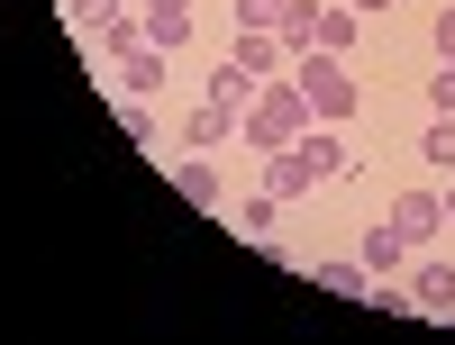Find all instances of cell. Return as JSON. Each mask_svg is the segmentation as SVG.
I'll list each match as a JSON object with an SVG mask.
<instances>
[{
	"instance_id": "obj_1",
	"label": "cell",
	"mask_w": 455,
	"mask_h": 345,
	"mask_svg": "<svg viewBox=\"0 0 455 345\" xmlns=\"http://www.w3.org/2000/svg\"><path fill=\"white\" fill-rule=\"evenodd\" d=\"M319 119H310V91H300L291 82V73H274V82H264L255 91V109H246V145H255V155H283V145H300V137H310Z\"/></svg>"
},
{
	"instance_id": "obj_2",
	"label": "cell",
	"mask_w": 455,
	"mask_h": 345,
	"mask_svg": "<svg viewBox=\"0 0 455 345\" xmlns=\"http://www.w3.org/2000/svg\"><path fill=\"white\" fill-rule=\"evenodd\" d=\"M291 82L310 91V119H319V128H347L355 109H364V91H355V73L337 64L328 46H310V55H291Z\"/></svg>"
},
{
	"instance_id": "obj_3",
	"label": "cell",
	"mask_w": 455,
	"mask_h": 345,
	"mask_svg": "<svg viewBox=\"0 0 455 345\" xmlns=\"http://www.w3.org/2000/svg\"><path fill=\"white\" fill-rule=\"evenodd\" d=\"M383 218L401 227L410 246H437V227H446V191H401V200H392Z\"/></svg>"
},
{
	"instance_id": "obj_4",
	"label": "cell",
	"mask_w": 455,
	"mask_h": 345,
	"mask_svg": "<svg viewBox=\"0 0 455 345\" xmlns=\"http://www.w3.org/2000/svg\"><path fill=\"white\" fill-rule=\"evenodd\" d=\"M237 128H246L237 109H228V100H210V91H201V100H192V119H182V145H192V155H219V145L237 137Z\"/></svg>"
},
{
	"instance_id": "obj_5",
	"label": "cell",
	"mask_w": 455,
	"mask_h": 345,
	"mask_svg": "<svg viewBox=\"0 0 455 345\" xmlns=\"http://www.w3.org/2000/svg\"><path fill=\"white\" fill-rule=\"evenodd\" d=\"M355 263H364L373 282H383V273H410V237H401L392 218H373V227H364V246H355Z\"/></svg>"
},
{
	"instance_id": "obj_6",
	"label": "cell",
	"mask_w": 455,
	"mask_h": 345,
	"mask_svg": "<svg viewBox=\"0 0 455 345\" xmlns=\"http://www.w3.org/2000/svg\"><path fill=\"white\" fill-rule=\"evenodd\" d=\"M146 46H164V55H182V46H192V0H146Z\"/></svg>"
},
{
	"instance_id": "obj_7",
	"label": "cell",
	"mask_w": 455,
	"mask_h": 345,
	"mask_svg": "<svg viewBox=\"0 0 455 345\" xmlns=\"http://www.w3.org/2000/svg\"><path fill=\"white\" fill-rule=\"evenodd\" d=\"M410 273H419V282H410V300H419L428 318H455V263L428 255V263H410Z\"/></svg>"
},
{
	"instance_id": "obj_8",
	"label": "cell",
	"mask_w": 455,
	"mask_h": 345,
	"mask_svg": "<svg viewBox=\"0 0 455 345\" xmlns=\"http://www.w3.org/2000/svg\"><path fill=\"white\" fill-rule=\"evenodd\" d=\"M228 55H237V64L255 73V82H274V73L291 64V55H283V36H274V27H237V46H228Z\"/></svg>"
},
{
	"instance_id": "obj_9",
	"label": "cell",
	"mask_w": 455,
	"mask_h": 345,
	"mask_svg": "<svg viewBox=\"0 0 455 345\" xmlns=\"http://www.w3.org/2000/svg\"><path fill=\"white\" fill-rule=\"evenodd\" d=\"M310 182H319V173H310V155H300V145H283V155H264V191H274V200H300Z\"/></svg>"
},
{
	"instance_id": "obj_10",
	"label": "cell",
	"mask_w": 455,
	"mask_h": 345,
	"mask_svg": "<svg viewBox=\"0 0 455 345\" xmlns=\"http://www.w3.org/2000/svg\"><path fill=\"white\" fill-rule=\"evenodd\" d=\"M274 36H283V55H310V46H319V0H283Z\"/></svg>"
},
{
	"instance_id": "obj_11",
	"label": "cell",
	"mask_w": 455,
	"mask_h": 345,
	"mask_svg": "<svg viewBox=\"0 0 455 345\" xmlns=\"http://www.w3.org/2000/svg\"><path fill=\"white\" fill-rule=\"evenodd\" d=\"M255 91H264V82H255V73H246L237 55H228V64H210V100H228V109H237V119L255 109Z\"/></svg>"
},
{
	"instance_id": "obj_12",
	"label": "cell",
	"mask_w": 455,
	"mask_h": 345,
	"mask_svg": "<svg viewBox=\"0 0 455 345\" xmlns=\"http://www.w3.org/2000/svg\"><path fill=\"white\" fill-rule=\"evenodd\" d=\"M164 64H173L164 46H137V55L119 64V91H128V100H156V82H164Z\"/></svg>"
},
{
	"instance_id": "obj_13",
	"label": "cell",
	"mask_w": 455,
	"mask_h": 345,
	"mask_svg": "<svg viewBox=\"0 0 455 345\" xmlns=\"http://www.w3.org/2000/svg\"><path fill=\"white\" fill-rule=\"evenodd\" d=\"M173 191H182V200H201V209H210V200H228L219 173H210V155H182V164H173Z\"/></svg>"
},
{
	"instance_id": "obj_14",
	"label": "cell",
	"mask_w": 455,
	"mask_h": 345,
	"mask_svg": "<svg viewBox=\"0 0 455 345\" xmlns=\"http://www.w3.org/2000/svg\"><path fill=\"white\" fill-rule=\"evenodd\" d=\"M310 282H319V291H373V273H364L355 255H328V263H310Z\"/></svg>"
},
{
	"instance_id": "obj_15",
	"label": "cell",
	"mask_w": 455,
	"mask_h": 345,
	"mask_svg": "<svg viewBox=\"0 0 455 345\" xmlns=\"http://www.w3.org/2000/svg\"><path fill=\"white\" fill-rule=\"evenodd\" d=\"M355 36H364L355 10H319V46H328V55H355Z\"/></svg>"
},
{
	"instance_id": "obj_16",
	"label": "cell",
	"mask_w": 455,
	"mask_h": 345,
	"mask_svg": "<svg viewBox=\"0 0 455 345\" xmlns=\"http://www.w3.org/2000/svg\"><path fill=\"white\" fill-rule=\"evenodd\" d=\"M137 46H146V19H128V10H119V19L100 27V55H119V64H128Z\"/></svg>"
},
{
	"instance_id": "obj_17",
	"label": "cell",
	"mask_w": 455,
	"mask_h": 345,
	"mask_svg": "<svg viewBox=\"0 0 455 345\" xmlns=\"http://www.w3.org/2000/svg\"><path fill=\"white\" fill-rule=\"evenodd\" d=\"M237 218H246V237L264 246V237H274V218H283V200H274V191H255V200H237Z\"/></svg>"
},
{
	"instance_id": "obj_18",
	"label": "cell",
	"mask_w": 455,
	"mask_h": 345,
	"mask_svg": "<svg viewBox=\"0 0 455 345\" xmlns=\"http://www.w3.org/2000/svg\"><path fill=\"white\" fill-rule=\"evenodd\" d=\"M419 155H428V164H437V173H455V119H437V128H428V137H419Z\"/></svg>"
},
{
	"instance_id": "obj_19",
	"label": "cell",
	"mask_w": 455,
	"mask_h": 345,
	"mask_svg": "<svg viewBox=\"0 0 455 345\" xmlns=\"http://www.w3.org/2000/svg\"><path fill=\"white\" fill-rule=\"evenodd\" d=\"M64 10H73V27H83V36H100L109 19H119V0H64Z\"/></svg>"
},
{
	"instance_id": "obj_20",
	"label": "cell",
	"mask_w": 455,
	"mask_h": 345,
	"mask_svg": "<svg viewBox=\"0 0 455 345\" xmlns=\"http://www.w3.org/2000/svg\"><path fill=\"white\" fill-rule=\"evenodd\" d=\"M428 109H437V119H455V64L428 73Z\"/></svg>"
},
{
	"instance_id": "obj_21",
	"label": "cell",
	"mask_w": 455,
	"mask_h": 345,
	"mask_svg": "<svg viewBox=\"0 0 455 345\" xmlns=\"http://www.w3.org/2000/svg\"><path fill=\"white\" fill-rule=\"evenodd\" d=\"M283 19V0H237V27H274Z\"/></svg>"
},
{
	"instance_id": "obj_22",
	"label": "cell",
	"mask_w": 455,
	"mask_h": 345,
	"mask_svg": "<svg viewBox=\"0 0 455 345\" xmlns=\"http://www.w3.org/2000/svg\"><path fill=\"white\" fill-rule=\"evenodd\" d=\"M437 55L455 64V0H446V10H437Z\"/></svg>"
},
{
	"instance_id": "obj_23",
	"label": "cell",
	"mask_w": 455,
	"mask_h": 345,
	"mask_svg": "<svg viewBox=\"0 0 455 345\" xmlns=\"http://www.w3.org/2000/svg\"><path fill=\"white\" fill-rule=\"evenodd\" d=\"M347 10H355V19H383V10H392V0H347Z\"/></svg>"
},
{
	"instance_id": "obj_24",
	"label": "cell",
	"mask_w": 455,
	"mask_h": 345,
	"mask_svg": "<svg viewBox=\"0 0 455 345\" xmlns=\"http://www.w3.org/2000/svg\"><path fill=\"white\" fill-rule=\"evenodd\" d=\"M446 218H455V191H446Z\"/></svg>"
}]
</instances>
